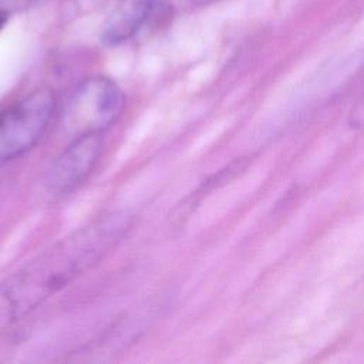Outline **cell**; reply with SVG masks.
Returning <instances> with one entry per match:
<instances>
[{"instance_id": "1", "label": "cell", "mask_w": 364, "mask_h": 364, "mask_svg": "<svg viewBox=\"0 0 364 364\" xmlns=\"http://www.w3.org/2000/svg\"><path fill=\"white\" fill-rule=\"evenodd\" d=\"M132 216L112 212L38 253L0 283V336L97 264L129 230Z\"/></svg>"}, {"instance_id": "2", "label": "cell", "mask_w": 364, "mask_h": 364, "mask_svg": "<svg viewBox=\"0 0 364 364\" xmlns=\"http://www.w3.org/2000/svg\"><path fill=\"white\" fill-rule=\"evenodd\" d=\"M54 109V92L37 88L0 112V164L31 149L46 132Z\"/></svg>"}, {"instance_id": "3", "label": "cell", "mask_w": 364, "mask_h": 364, "mask_svg": "<svg viewBox=\"0 0 364 364\" xmlns=\"http://www.w3.org/2000/svg\"><path fill=\"white\" fill-rule=\"evenodd\" d=\"M124 92L111 78L97 75L84 80L70 98L64 125L75 136L100 132L112 125L124 109Z\"/></svg>"}, {"instance_id": "4", "label": "cell", "mask_w": 364, "mask_h": 364, "mask_svg": "<svg viewBox=\"0 0 364 364\" xmlns=\"http://www.w3.org/2000/svg\"><path fill=\"white\" fill-rule=\"evenodd\" d=\"M102 151L100 132L82 134L57 156L47 176L48 188L55 193L74 189L91 172Z\"/></svg>"}, {"instance_id": "5", "label": "cell", "mask_w": 364, "mask_h": 364, "mask_svg": "<svg viewBox=\"0 0 364 364\" xmlns=\"http://www.w3.org/2000/svg\"><path fill=\"white\" fill-rule=\"evenodd\" d=\"M158 6V0H119L102 26V43L112 47L128 41L144 27Z\"/></svg>"}, {"instance_id": "6", "label": "cell", "mask_w": 364, "mask_h": 364, "mask_svg": "<svg viewBox=\"0 0 364 364\" xmlns=\"http://www.w3.org/2000/svg\"><path fill=\"white\" fill-rule=\"evenodd\" d=\"M9 18V13L6 9H0V30L4 27V24L7 23Z\"/></svg>"}, {"instance_id": "7", "label": "cell", "mask_w": 364, "mask_h": 364, "mask_svg": "<svg viewBox=\"0 0 364 364\" xmlns=\"http://www.w3.org/2000/svg\"><path fill=\"white\" fill-rule=\"evenodd\" d=\"M34 1H40V0H6V3H11V4H28Z\"/></svg>"}, {"instance_id": "8", "label": "cell", "mask_w": 364, "mask_h": 364, "mask_svg": "<svg viewBox=\"0 0 364 364\" xmlns=\"http://www.w3.org/2000/svg\"><path fill=\"white\" fill-rule=\"evenodd\" d=\"M193 3H196V4H209V3H213V1H216V0H192Z\"/></svg>"}]
</instances>
